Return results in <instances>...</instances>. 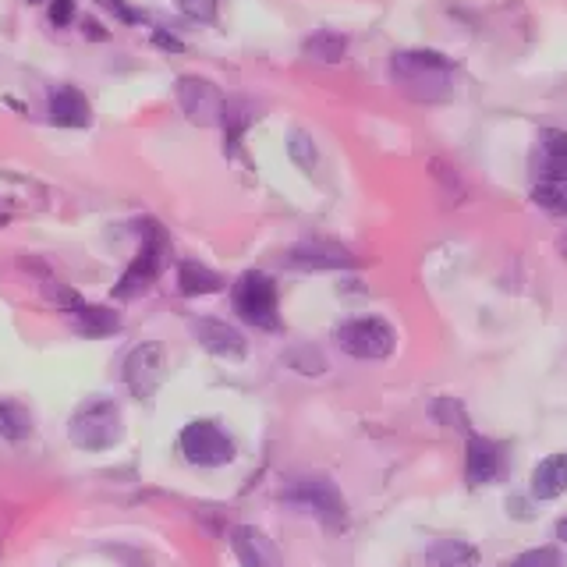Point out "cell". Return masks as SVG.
Masks as SVG:
<instances>
[{
	"mask_svg": "<svg viewBox=\"0 0 567 567\" xmlns=\"http://www.w3.org/2000/svg\"><path fill=\"white\" fill-rule=\"evenodd\" d=\"M167 256H171L167 231L160 224H153V220H146V224H142V249H139V256L132 259V266L121 273V280H117V288H114V298H121V302L139 298L142 291L164 273Z\"/></svg>",
	"mask_w": 567,
	"mask_h": 567,
	"instance_id": "3",
	"label": "cell"
},
{
	"mask_svg": "<svg viewBox=\"0 0 567 567\" xmlns=\"http://www.w3.org/2000/svg\"><path fill=\"white\" fill-rule=\"evenodd\" d=\"M164 369H167V358L160 344H139V348L128 351L125 358V383L139 401H149V397L160 390L164 383Z\"/></svg>",
	"mask_w": 567,
	"mask_h": 567,
	"instance_id": "9",
	"label": "cell"
},
{
	"mask_svg": "<svg viewBox=\"0 0 567 567\" xmlns=\"http://www.w3.org/2000/svg\"><path fill=\"white\" fill-rule=\"evenodd\" d=\"M0 436L11 443L32 436V415L18 401H8V397H0Z\"/></svg>",
	"mask_w": 567,
	"mask_h": 567,
	"instance_id": "21",
	"label": "cell"
},
{
	"mask_svg": "<svg viewBox=\"0 0 567 567\" xmlns=\"http://www.w3.org/2000/svg\"><path fill=\"white\" fill-rule=\"evenodd\" d=\"M75 22V0H50V25L64 29Z\"/></svg>",
	"mask_w": 567,
	"mask_h": 567,
	"instance_id": "29",
	"label": "cell"
},
{
	"mask_svg": "<svg viewBox=\"0 0 567 567\" xmlns=\"http://www.w3.org/2000/svg\"><path fill=\"white\" fill-rule=\"evenodd\" d=\"M429 564L433 567H479V550L465 539H440L429 546Z\"/></svg>",
	"mask_w": 567,
	"mask_h": 567,
	"instance_id": "19",
	"label": "cell"
},
{
	"mask_svg": "<svg viewBox=\"0 0 567 567\" xmlns=\"http://www.w3.org/2000/svg\"><path fill=\"white\" fill-rule=\"evenodd\" d=\"M181 454H185L192 465L217 468V465H231L234 461V443L217 422L199 419L181 429Z\"/></svg>",
	"mask_w": 567,
	"mask_h": 567,
	"instance_id": "8",
	"label": "cell"
},
{
	"mask_svg": "<svg viewBox=\"0 0 567 567\" xmlns=\"http://www.w3.org/2000/svg\"><path fill=\"white\" fill-rule=\"evenodd\" d=\"M504 472V451L500 443L490 436L472 433L465 443V479L468 486H490L497 482V475Z\"/></svg>",
	"mask_w": 567,
	"mask_h": 567,
	"instance_id": "10",
	"label": "cell"
},
{
	"mask_svg": "<svg viewBox=\"0 0 567 567\" xmlns=\"http://www.w3.org/2000/svg\"><path fill=\"white\" fill-rule=\"evenodd\" d=\"M557 539L567 546V518H560V521H557Z\"/></svg>",
	"mask_w": 567,
	"mask_h": 567,
	"instance_id": "33",
	"label": "cell"
},
{
	"mask_svg": "<svg viewBox=\"0 0 567 567\" xmlns=\"http://www.w3.org/2000/svg\"><path fill=\"white\" fill-rule=\"evenodd\" d=\"M68 436L78 451H110L121 436H125V426H121V408L107 397H93L71 415Z\"/></svg>",
	"mask_w": 567,
	"mask_h": 567,
	"instance_id": "2",
	"label": "cell"
},
{
	"mask_svg": "<svg viewBox=\"0 0 567 567\" xmlns=\"http://www.w3.org/2000/svg\"><path fill=\"white\" fill-rule=\"evenodd\" d=\"M153 43H156L160 50H171V54H181V50H185V43H181L178 36H171L167 29H156V32H153Z\"/></svg>",
	"mask_w": 567,
	"mask_h": 567,
	"instance_id": "30",
	"label": "cell"
},
{
	"mask_svg": "<svg viewBox=\"0 0 567 567\" xmlns=\"http://www.w3.org/2000/svg\"><path fill=\"white\" fill-rule=\"evenodd\" d=\"M178 8L192 22H213L217 18V0H178Z\"/></svg>",
	"mask_w": 567,
	"mask_h": 567,
	"instance_id": "28",
	"label": "cell"
},
{
	"mask_svg": "<svg viewBox=\"0 0 567 567\" xmlns=\"http://www.w3.org/2000/svg\"><path fill=\"white\" fill-rule=\"evenodd\" d=\"M192 334L202 348L217 358H245L249 355V344L241 337V330H234L224 319H195Z\"/></svg>",
	"mask_w": 567,
	"mask_h": 567,
	"instance_id": "11",
	"label": "cell"
},
{
	"mask_svg": "<svg viewBox=\"0 0 567 567\" xmlns=\"http://www.w3.org/2000/svg\"><path fill=\"white\" fill-rule=\"evenodd\" d=\"M29 4H43V0H29Z\"/></svg>",
	"mask_w": 567,
	"mask_h": 567,
	"instance_id": "35",
	"label": "cell"
},
{
	"mask_svg": "<svg viewBox=\"0 0 567 567\" xmlns=\"http://www.w3.org/2000/svg\"><path fill=\"white\" fill-rule=\"evenodd\" d=\"M288 156H291V164L302 167L305 174H312V167H316V160H319L312 135L302 132V128H291L288 132Z\"/></svg>",
	"mask_w": 567,
	"mask_h": 567,
	"instance_id": "25",
	"label": "cell"
},
{
	"mask_svg": "<svg viewBox=\"0 0 567 567\" xmlns=\"http://www.w3.org/2000/svg\"><path fill=\"white\" fill-rule=\"evenodd\" d=\"M252 125V114H249V103L245 100H227L224 110V132H227V153H234L241 142V132Z\"/></svg>",
	"mask_w": 567,
	"mask_h": 567,
	"instance_id": "24",
	"label": "cell"
},
{
	"mask_svg": "<svg viewBox=\"0 0 567 567\" xmlns=\"http://www.w3.org/2000/svg\"><path fill=\"white\" fill-rule=\"evenodd\" d=\"M47 114L57 128H86L93 121V107H89L86 93L75 86H57L50 89Z\"/></svg>",
	"mask_w": 567,
	"mask_h": 567,
	"instance_id": "13",
	"label": "cell"
},
{
	"mask_svg": "<svg viewBox=\"0 0 567 567\" xmlns=\"http://www.w3.org/2000/svg\"><path fill=\"white\" fill-rule=\"evenodd\" d=\"M178 107L181 114L199 128H217L224 125V110H227V100L220 96V89L213 86L210 78H199V75H181L178 86Z\"/></svg>",
	"mask_w": 567,
	"mask_h": 567,
	"instance_id": "7",
	"label": "cell"
},
{
	"mask_svg": "<svg viewBox=\"0 0 567 567\" xmlns=\"http://www.w3.org/2000/svg\"><path fill=\"white\" fill-rule=\"evenodd\" d=\"M231 550L241 567H280V557L273 543L252 525H238L231 529Z\"/></svg>",
	"mask_w": 567,
	"mask_h": 567,
	"instance_id": "14",
	"label": "cell"
},
{
	"mask_svg": "<svg viewBox=\"0 0 567 567\" xmlns=\"http://www.w3.org/2000/svg\"><path fill=\"white\" fill-rule=\"evenodd\" d=\"M280 500L288 507H298V511H309L327 529H344V521H348L344 497L330 479H295L280 493Z\"/></svg>",
	"mask_w": 567,
	"mask_h": 567,
	"instance_id": "5",
	"label": "cell"
},
{
	"mask_svg": "<svg viewBox=\"0 0 567 567\" xmlns=\"http://www.w3.org/2000/svg\"><path fill=\"white\" fill-rule=\"evenodd\" d=\"M337 344H341V351L351 358H387L397 344V334L387 319L362 316V319H348V323L337 330Z\"/></svg>",
	"mask_w": 567,
	"mask_h": 567,
	"instance_id": "6",
	"label": "cell"
},
{
	"mask_svg": "<svg viewBox=\"0 0 567 567\" xmlns=\"http://www.w3.org/2000/svg\"><path fill=\"white\" fill-rule=\"evenodd\" d=\"M507 514H511V518H521V521L536 518V511H532V504L525 497H511V500H507Z\"/></svg>",
	"mask_w": 567,
	"mask_h": 567,
	"instance_id": "31",
	"label": "cell"
},
{
	"mask_svg": "<svg viewBox=\"0 0 567 567\" xmlns=\"http://www.w3.org/2000/svg\"><path fill=\"white\" fill-rule=\"evenodd\" d=\"M288 263L295 270H351L355 256L341 245H330V241H302L288 252Z\"/></svg>",
	"mask_w": 567,
	"mask_h": 567,
	"instance_id": "12",
	"label": "cell"
},
{
	"mask_svg": "<svg viewBox=\"0 0 567 567\" xmlns=\"http://www.w3.org/2000/svg\"><path fill=\"white\" fill-rule=\"evenodd\" d=\"M567 490V454H550L532 472V497L557 500Z\"/></svg>",
	"mask_w": 567,
	"mask_h": 567,
	"instance_id": "16",
	"label": "cell"
},
{
	"mask_svg": "<svg viewBox=\"0 0 567 567\" xmlns=\"http://www.w3.org/2000/svg\"><path fill=\"white\" fill-rule=\"evenodd\" d=\"M86 29H89V36H93V39H107V32H103L96 22H86Z\"/></svg>",
	"mask_w": 567,
	"mask_h": 567,
	"instance_id": "32",
	"label": "cell"
},
{
	"mask_svg": "<svg viewBox=\"0 0 567 567\" xmlns=\"http://www.w3.org/2000/svg\"><path fill=\"white\" fill-rule=\"evenodd\" d=\"M178 288H181V295H188V298L217 295V291L224 288V277H220V273H213L210 266H202L199 259H181Z\"/></svg>",
	"mask_w": 567,
	"mask_h": 567,
	"instance_id": "17",
	"label": "cell"
},
{
	"mask_svg": "<svg viewBox=\"0 0 567 567\" xmlns=\"http://www.w3.org/2000/svg\"><path fill=\"white\" fill-rule=\"evenodd\" d=\"M390 75L415 103L440 107L454 96V61L440 50H397L390 57Z\"/></svg>",
	"mask_w": 567,
	"mask_h": 567,
	"instance_id": "1",
	"label": "cell"
},
{
	"mask_svg": "<svg viewBox=\"0 0 567 567\" xmlns=\"http://www.w3.org/2000/svg\"><path fill=\"white\" fill-rule=\"evenodd\" d=\"M4 224H8V217H4V213H0V227H4Z\"/></svg>",
	"mask_w": 567,
	"mask_h": 567,
	"instance_id": "34",
	"label": "cell"
},
{
	"mask_svg": "<svg viewBox=\"0 0 567 567\" xmlns=\"http://www.w3.org/2000/svg\"><path fill=\"white\" fill-rule=\"evenodd\" d=\"M71 312H75V330L86 337H110L121 330V319H117V312L103 309V305H82L75 302L71 305Z\"/></svg>",
	"mask_w": 567,
	"mask_h": 567,
	"instance_id": "18",
	"label": "cell"
},
{
	"mask_svg": "<svg viewBox=\"0 0 567 567\" xmlns=\"http://www.w3.org/2000/svg\"><path fill=\"white\" fill-rule=\"evenodd\" d=\"M532 202L550 217H567V178H546L536 181L532 188Z\"/></svg>",
	"mask_w": 567,
	"mask_h": 567,
	"instance_id": "22",
	"label": "cell"
},
{
	"mask_svg": "<svg viewBox=\"0 0 567 567\" xmlns=\"http://www.w3.org/2000/svg\"><path fill=\"white\" fill-rule=\"evenodd\" d=\"M507 567H564V557L553 546H536V550H525L514 560H507Z\"/></svg>",
	"mask_w": 567,
	"mask_h": 567,
	"instance_id": "26",
	"label": "cell"
},
{
	"mask_svg": "<svg viewBox=\"0 0 567 567\" xmlns=\"http://www.w3.org/2000/svg\"><path fill=\"white\" fill-rule=\"evenodd\" d=\"M288 366H295V373H309V376H319L323 369H327V362H323V355H319L316 348H295L288 355Z\"/></svg>",
	"mask_w": 567,
	"mask_h": 567,
	"instance_id": "27",
	"label": "cell"
},
{
	"mask_svg": "<svg viewBox=\"0 0 567 567\" xmlns=\"http://www.w3.org/2000/svg\"><path fill=\"white\" fill-rule=\"evenodd\" d=\"M234 312H238L249 327L259 330H280V312H277V284L270 273L263 270H245L234 280Z\"/></svg>",
	"mask_w": 567,
	"mask_h": 567,
	"instance_id": "4",
	"label": "cell"
},
{
	"mask_svg": "<svg viewBox=\"0 0 567 567\" xmlns=\"http://www.w3.org/2000/svg\"><path fill=\"white\" fill-rule=\"evenodd\" d=\"M536 178H567V132L564 128H543L539 132Z\"/></svg>",
	"mask_w": 567,
	"mask_h": 567,
	"instance_id": "15",
	"label": "cell"
},
{
	"mask_svg": "<svg viewBox=\"0 0 567 567\" xmlns=\"http://www.w3.org/2000/svg\"><path fill=\"white\" fill-rule=\"evenodd\" d=\"M302 50L319 64H337V61H344V54H348V36H341V32H330V29H319V32H312V36L305 39Z\"/></svg>",
	"mask_w": 567,
	"mask_h": 567,
	"instance_id": "20",
	"label": "cell"
},
{
	"mask_svg": "<svg viewBox=\"0 0 567 567\" xmlns=\"http://www.w3.org/2000/svg\"><path fill=\"white\" fill-rule=\"evenodd\" d=\"M429 419L440 422V426H447V429H458V433L472 436V422H468V412L461 408L458 397H436V401L429 404Z\"/></svg>",
	"mask_w": 567,
	"mask_h": 567,
	"instance_id": "23",
	"label": "cell"
}]
</instances>
